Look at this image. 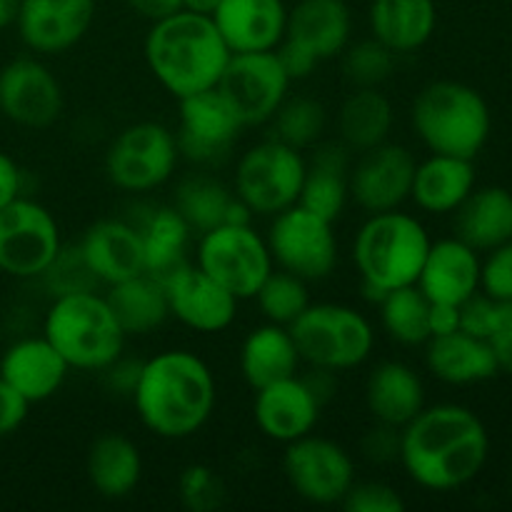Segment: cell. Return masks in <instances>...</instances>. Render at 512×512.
Returning a JSON list of instances; mask_svg holds the SVG:
<instances>
[{
    "label": "cell",
    "instance_id": "f6af8a7d",
    "mask_svg": "<svg viewBox=\"0 0 512 512\" xmlns=\"http://www.w3.org/2000/svg\"><path fill=\"white\" fill-rule=\"evenodd\" d=\"M458 308H460V330H463V333L475 335V338L488 340L498 303L478 290V293L470 295L468 300H463Z\"/></svg>",
    "mask_w": 512,
    "mask_h": 512
},
{
    "label": "cell",
    "instance_id": "7dc6e473",
    "mask_svg": "<svg viewBox=\"0 0 512 512\" xmlns=\"http://www.w3.org/2000/svg\"><path fill=\"white\" fill-rule=\"evenodd\" d=\"M488 343L498 360L500 373L512 375V303H498Z\"/></svg>",
    "mask_w": 512,
    "mask_h": 512
},
{
    "label": "cell",
    "instance_id": "e575fe53",
    "mask_svg": "<svg viewBox=\"0 0 512 512\" xmlns=\"http://www.w3.org/2000/svg\"><path fill=\"white\" fill-rule=\"evenodd\" d=\"M105 300L125 335H148L170 318L165 285L148 273L108 285Z\"/></svg>",
    "mask_w": 512,
    "mask_h": 512
},
{
    "label": "cell",
    "instance_id": "277c9868",
    "mask_svg": "<svg viewBox=\"0 0 512 512\" xmlns=\"http://www.w3.org/2000/svg\"><path fill=\"white\" fill-rule=\"evenodd\" d=\"M433 240L418 218L398 210L368 215L353 243V260L370 300L418 283Z\"/></svg>",
    "mask_w": 512,
    "mask_h": 512
},
{
    "label": "cell",
    "instance_id": "b9f144b4",
    "mask_svg": "<svg viewBox=\"0 0 512 512\" xmlns=\"http://www.w3.org/2000/svg\"><path fill=\"white\" fill-rule=\"evenodd\" d=\"M340 505L348 512H403L405 498L393 485L380 480H355Z\"/></svg>",
    "mask_w": 512,
    "mask_h": 512
},
{
    "label": "cell",
    "instance_id": "7402d4cb",
    "mask_svg": "<svg viewBox=\"0 0 512 512\" xmlns=\"http://www.w3.org/2000/svg\"><path fill=\"white\" fill-rule=\"evenodd\" d=\"M85 265L98 283L115 285L145 273L143 238L138 225L105 218L85 230L78 245Z\"/></svg>",
    "mask_w": 512,
    "mask_h": 512
},
{
    "label": "cell",
    "instance_id": "cb8c5ba5",
    "mask_svg": "<svg viewBox=\"0 0 512 512\" xmlns=\"http://www.w3.org/2000/svg\"><path fill=\"white\" fill-rule=\"evenodd\" d=\"M70 365L45 335L23 338L0 358V378L13 385L30 405L53 398L63 388Z\"/></svg>",
    "mask_w": 512,
    "mask_h": 512
},
{
    "label": "cell",
    "instance_id": "681fc988",
    "mask_svg": "<svg viewBox=\"0 0 512 512\" xmlns=\"http://www.w3.org/2000/svg\"><path fill=\"white\" fill-rule=\"evenodd\" d=\"M275 55H278L280 65H283V70H285V75L290 78V83H293V80H305L315 68H318V63H320V60L315 58L310 50H305L303 45L293 43V40H288V38H283V43L275 48Z\"/></svg>",
    "mask_w": 512,
    "mask_h": 512
},
{
    "label": "cell",
    "instance_id": "8fae6325",
    "mask_svg": "<svg viewBox=\"0 0 512 512\" xmlns=\"http://www.w3.org/2000/svg\"><path fill=\"white\" fill-rule=\"evenodd\" d=\"M265 243L273 265L285 273L298 275L305 283L325 280L338 265V238H335L333 220L298 203L273 215Z\"/></svg>",
    "mask_w": 512,
    "mask_h": 512
},
{
    "label": "cell",
    "instance_id": "9f6ffc18",
    "mask_svg": "<svg viewBox=\"0 0 512 512\" xmlns=\"http://www.w3.org/2000/svg\"><path fill=\"white\" fill-rule=\"evenodd\" d=\"M20 0H0V30L10 28L18 20Z\"/></svg>",
    "mask_w": 512,
    "mask_h": 512
},
{
    "label": "cell",
    "instance_id": "30bf717a",
    "mask_svg": "<svg viewBox=\"0 0 512 512\" xmlns=\"http://www.w3.org/2000/svg\"><path fill=\"white\" fill-rule=\"evenodd\" d=\"M180 150L175 133L145 120L115 135L105 153V175L125 193H150L173 178Z\"/></svg>",
    "mask_w": 512,
    "mask_h": 512
},
{
    "label": "cell",
    "instance_id": "74e56055",
    "mask_svg": "<svg viewBox=\"0 0 512 512\" xmlns=\"http://www.w3.org/2000/svg\"><path fill=\"white\" fill-rule=\"evenodd\" d=\"M230 200H233V193L220 180L203 173L183 178L175 190V210L198 233L223 223Z\"/></svg>",
    "mask_w": 512,
    "mask_h": 512
},
{
    "label": "cell",
    "instance_id": "6da1fadb",
    "mask_svg": "<svg viewBox=\"0 0 512 512\" xmlns=\"http://www.w3.org/2000/svg\"><path fill=\"white\" fill-rule=\"evenodd\" d=\"M483 420L463 405H430L400 428V465L415 485L448 493L468 485L488 463Z\"/></svg>",
    "mask_w": 512,
    "mask_h": 512
},
{
    "label": "cell",
    "instance_id": "44dd1931",
    "mask_svg": "<svg viewBox=\"0 0 512 512\" xmlns=\"http://www.w3.org/2000/svg\"><path fill=\"white\" fill-rule=\"evenodd\" d=\"M210 18L230 53H265L283 43L288 8L283 0H220Z\"/></svg>",
    "mask_w": 512,
    "mask_h": 512
},
{
    "label": "cell",
    "instance_id": "4fadbf2b",
    "mask_svg": "<svg viewBox=\"0 0 512 512\" xmlns=\"http://www.w3.org/2000/svg\"><path fill=\"white\" fill-rule=\"evenodd\" d=\"M218 93L235 113L243 128L273 120L288 98L290 78L285 75L275 50L265 53H233L218 80Z\"/></svg>",
    "mask_w": 512,
    "mask_h": 512
},
{
    "label": "cell",
    "instance_id": "ac0fdd59",
    "mask_svg": "<svg viewBox=\"0 0 512 512\" xmlns=\"http://www.w3.org/2000/svg\"><path fill=\"white\" fill-rule=\"evenodd\" d=\"M165 295L170 315L195 333H223L238 315L240 300L205 275L198 265L188 263L178 270L165 283Z\"/></svg>",
    "mask_w": 512,
    "mask_h": 512
},
{
    "label": "cell",
    "instance_id": "ee69618b",
    "mask_svg": "<svg viewBox=\"0 0 512 512\" xmlns=\"http://www.w3.org/2000/svg\"><path fill=\"white\" fill-rule=\"evenodd\" d=\"M220 490L218 478L210 468L205 465H190L188 470L180 478V495H183V503L190 510H210L218 505Z\"/></svg>",
    "mask_w": 512,
    "mask_h": 512
},
{
    "label": "cell",
    "instance_id": "f907efd6",
    "mask_svg": "<svg viewBox=\"0 0 512 512\" xmlns=\"http://www.w3.org/2000/svg\"><path fill=\"white\" fill-rule=\"evenodd\" d=\"M20 190H23V173L18 163L0 150V208L20 198Z\"/></svg>",
    "mask_w": 512,
    "mask_h": 512
},
{
    "label": "cell",
    "instance_id": "7a4b0ae2",
    "mask_svg": "<svg viewBox=\"0 0 512 512\" xmlns=\"http://www.w3.org/2000/svg\"><path fill=\"white\" fill-rule=\"evenodd\" d=\"M133 405L140 423L163 440H185L210 420L218 385L190 350H163L140 365Z\"/></svg>",
    "mask_w": 512,
    "mask_h": 512
},
{
    "label": "cell",
    "instance_id": "c3c4849f",
    "mask_svg": "<svg viewBox=\"0 0 512 512\" xmlns=\"http://www.w3.org/2000/svg\"><path fill=\"white\" fill-rule=\"evenodd\" d=\"M28 408V400L13 385H8L0 378V438H8V435H13L25 423Z\"/></svg>",
    "mask_w": 512,
    "mask_h": 512
},
{
    "label": "cell",
    "instance_id": "816d5d0a",
    "mask_svg": "<svg viewBox=\"0 0 512 512\" xmlns=\"http://www.w3.org/2000/svg\"><path fill=\"white\" fill-rule=\"evenodd\" d=\"M140 365L143 363H130V360H115L105 368V380L113 390L123 395H133L135 383H138V375H140Z\"/></svg>",
    "mask_w": 512,
    "mask_h": 512
},
{
    "label": "cell",
    "instance_id": "603a6c76",
    "mask_svg": "<svg viewBox=\"0 0 512 512\" xmlns=\"http://www.w3.org/2000/svg\"><path fill=\"white\" fill-rule=\"evenodd\" d=\"M415 285L430 303L460 305L480 290L478 250L465 245L460 238L430 243Z\"/></svg>",
    "mask_w": 512,
    "mask_h": 512
},
{
    "label": "cell",
    "instance_id": "f546056e",
    "mask_svg": "<svg viewBox=\"0 0 512 512\" xmlns=\"http://www.w3.org/2000/svg\"><path fill=\"white\" fill-rule=\"evenodd\" d=\"M438 25L435 0H373L370 30L395 55H408L423 48Z\"/></svg>",
    "mask_w": 512,
    "mask_h": 512
},
{
    "label": "cell",
    "instance_id": "836d02e7",
    "mask_svg": "<svg viewBox=\"0 0 512 512\" xmlns=\"http://www.w3.org/2000/svg\"><path fill=\"white\" fill-rule=\"evenodd\" d=\"M138 230L143 238L145 273L165 285L178 270L188 265L185 255H188L193 228L173 205V208L153 210Z\"/></svg>",
    "mask_w": 512,
    "mask_h": 512
},
{
    "label": "cell",
    "instance_id": "d6986e66",
    "mask_svg": "<svg viewBox=\"0 0 512 512\" xmlns=\"http://www.w3.org/2000/svg\"><path fill=\"white\" fill-rule=\"evenodd\" d=\"M95 18V0H20L18 33L33 53L58 55L85 38Z\"/></svg>",
    "mask_w": 512,
    "mask_h": 512
},
{
    "label": "cell",
    "instance_id": "7c38bea8",
    "mask_svg": "<svg viewBox=\"0 0 512 512\" xmlns=\"http://www.w3.org/2000/svg\"><path fill=\"white\" fill-rule=\"evenodd\" d=\"M60 248V228L45 205L20 195L0 208V273L20 280L40 278Z\"/></svg>",
    "mask_w": 512,
    "mask_h": 512
},
{
    "label": "cell",
    "instance_id": "f1b7e54d",
    "mask_svg": "<svg viewBox=\"0 0 512 512\" xmlns=\"http://www.w3.org/2000/svg\"><path fill=\"white\" fill-rule=\"evenodd\" d=\"M455 238L478 253L512 240V193L500 185L478 188L455 210Z\"/></svg>",
    "mask_w": 512,
    "mask_h": 512
},
{
    "label": "cell",
    "instance_id": "d590c367",
    "mask_svg": "<svg viewBox=\"0 0 512 512\" xmlns=\"http://www.w3.org/2000/svg\"><path fill=\"white\" fill-rule=\"evenodd\" d=\"M393 118V105L378 88H355L340 105V140L350 153H365L388 140Z\"/></svg>",
    "mask_w": 512,
    "mask_h": 512
},
{
    "label": "cell",
    "instance_id": "bcb514c9",
    "mask_svg": "<svg viewBox=\"0 0 512 512\" xmlns=\"http://www.w3.org/2000/svg\"><path fill=\"white\" fill-rule=\"evenodd\" d=\"M360 450L370 463H393L400 455V428L378 423L360 440Z\"/></svg>",
    "mask_w": 512,
    "mask_h": 512
},
{
    "label": "cell",
    "instance_id": "484cf974",
    "mask_svg": "<svg viewBox=\"0 0 512 512\" xmlns=\"http://www.w3.org/2000/svg\"><path fill=\"white\" fill-rule=\"evenodd\" d=\"M365 405L375 423L403 428L425 408L423 380L403 360H383L370 370Z\"/></svg>",
    "mask_w": 512,
    "mask_h": 512
},
{
    "label": "cell",
    "instance_id": "9c48e42d",
    "mask_svg": "<svg viewBox=\"0 0 512 512\" xmlns=\"http://www.w3.org/2000/svg\"><path fill=\"white\" fill-rule=\"evenodd\" d=\"M305 178L303 150L268 138L245 150L235 168V195L253 215H278L298 203Z\"/></svg>",
    "mask_w": 512,
    "mask_h": 512
},
{
    "label": "cell",
    "instance_id": "ffe728a7",
    "mask_svg": "<svg viewBox=\"0 0 512 512\" xmlns=\"http://www.w3.org/2000/svg\"><path fill=\"white\" fill-rule=\"evenodd\" d=\"M323 405L315 400L300 375L270 383L255 390L253 418L260 433L275 443H293L313 433Z\"/></svg>",
    "mask_w": 512,
    "mask_h": 512
},
{
    "label": "cell",
    "instance_id": "52a82bcc",
    "mask_svg": "<svg viewBox=\"0 0 512 512\" xmlns=\"http://www.w3.org/2000/svg\"><path fill=\"white\" fill-rule=\"evenodd\" d=\"M288 330L300 360L333 373L360 368L375 348L373 325L350 305L310 303Z\"/></svg>",
    "mask_w": 512,
    "mask_h": 512
},
{
    "label": "cell",
    "instance_id": "f35d334b",
    "mask_svg": "<svg viewBox=\"0 0 512 512\" xmlns=\"http://www.w3.org/2000/svg\"><path fill=\"white\" fill-rule=\"evenodd\" d=\"M273 138L283 140L295 150L313 148L325 130V108L315 98H285L273 115Z\"/></svg>",
    "mask_w": 512,
    "mask_h": 512
},
{
    "label": "cell",
    "instance_id": "1f68e13d",
    "mask_svg": "<svg viewBox=\"0 0 512 512\" xmlns=\"http://www.w3.org/2000/svg\"><path fill=\"white\" fill-rule=\"evenodd\" d=\"M350 165H353L350 150L343 143L320 145L313 158L305 160V178L298 205L335 223L350 200Z\"/></svg>",
    "mask_w": 512,
    "mask_h": 512
},
{
    "label": "cell",
    "instance_id": "f5cc1de1",
    "mask_svg": "<svg viewBox=\"0 0 512 512\" xmlns=\"http://www.w3.org/2000/svg\"><path fill=\"white\" fill-rule=\"evenodd\" d=\"M430 338L460 330V308L450 303H430Z\"/></svg>",
    "mask_w": 512,
    "mask_h": 512
},
{
    "label": "cell",
    "instance_id": "db71d44e",
    "mask_svg": "<svg viewBox=\"0 0 512 512\" xmlns=\"http://www.w3.org/2000/svg\"><path fill=\"white\" fill-rule=\"evenodd\" d=\"M303 380L323 408L335 398V395H338V378H335L333 370L313 368L310 370V375H305Z\"/></svg>",
    "mask_w": 512,
    "mask_h": 512
},
{
    "label": "cell",
    "instance_id": "e0dca14e",
    "mask_svg": "<svg viewBox=\"0 0 512 512\" xmlns=\"http://www.w3.org/2000/svg\"><path fill=\"white\" fill-rule=\"evenodd\" d=\"M0 113L23 128H48L63 113V88L45 63L15 58L0 68Z\"/></svg>",
    "mask_w": 512,
    "mask_h": 512
},
{
    "label": "cell",
    "instance_id": "9a60e30c",
    "mask_svg": "<svg viewBox=\"0 0 512 512\" xmlns=\"http://www.w3.org/2000/svg\"><path fill=\"white\" fill-rule=\"evenodd\" d=\"M415 158L405 145L380 143L350 165V200L368 215L398 210L410 198Z\"/></svg>",
    "mask_w": 512,
    "mask_h": 512
},
{
    "label": "cell",
    "instance_id": "83f0119b",
    "mask_svg": "<svg viewBox=\"0 0 512 512\" xmlns=\"http://www.w3.org/2000/svg\"><path fill=\"white\" fill-rule=\"evenodd\" d=\"M475 190L473 160L433 153L415 165L410 198L420 210L433 215L455 213Z\"/></svg>",
    "mask_w": 512,
    "mask_h": 512
},
{
    "label": "cell",
    "instance_id": "d6a6232c",
    "mask_svg": "<svg viewBox=\"0 0 512 512\" xmlns=\"http://www.w3.org/2000/svg\"><path fill=\"white\" fill-rule=\"evenodd\" d=\"M300 353L285 325L265 323L250 330L240 345V373L253 390L298 375Z\"/></svg>",
    "mask_w": 512,
    "mask_h": 512
},
{
    "label": "cell",
    "instance_id": "8992f818",
    "mask_svg": "<svg viewBox=\"0 0 512 512\" xmlns=\"http://www.w3.org/2000/svg\"><path fill=\"white\" fill-rule=\"evenodd\" d=\"M43 335L75 370H105L123 355L128 338L105 295L95 290L55 295L45 313Z\"/></svg>",
    "mask_w": 512,
    "mask_h": 512
},
{
    "label": "cell",
    "instance_id": "7bdbcfd3",
    "mask_svg": "<svg viewBox=\"0 0 512 512\" xmlns=\"http://www.w3.org/2000/svg\"><path fill=\"white\" fill-rule=\"evenodd\" d=\"M480 290L495 303H512V240L490 250L480 263Z\"/></svg>",
    "mask_w": 512,
    "mask_h": 512
},
{
    "label": "cell",
    "instance_id": "5bb4252c",
    "mask_svg": "<svg viewBox=\"0 0 512 512\" xmlns=\"http://www.w3.org/2000/svg\"><path fill=\"white\" fill-rule=\"evenodd\" d=\"M283 473L305 503L340 505L355 483V460L343 445L310 433L285 445Z\"/></svg>",
    "mask_w": 512,
    "mask_h": 512
},
{
    "label": "cell",
    "instance_id": "4dcf8cb0",
    "mask_svg": "<svg viewBox=\"0 0 512 512\" xmlns=\"http://www.w3.org/2000/svg\"><path fill=\"white\" fill-rule=\"evenodd\" d=\"M85 473L100 498L123 500L140 485L143 455L128 435L103 433L90 445Z\"/></svg>",
    "mask_w": 512,
    "mask_h": 512
},
{
    "label": "cell",
    "instance_id": "d4e9b609",
    "mask_svg": "<svg viewBox=\"0 0 512 512\" xmlns=\"http://www.w3.org/2000/svg\"><path fill=\"white\" fill-rule=\"evenodd\" d=\"M353 33V15L345 0H298L288 10L285 38L303 45L318 60L343 53Z\"/></svg>",
    "mask_w": 512,
    "mask_h": 512
},
{
    "label": "cell",
    "instance_id": "ab89813d",
    "mask_svg": "<svg viewBox=\"0 0 512 512\" xmlns=\"http://www.w3.org/2000/svg\"><path fill=\"white\" fill-rule=\"evenodd\" d=\"M255 300H258L260 313L265 315L268 323L288 328L310 305L308 283L298 275L285 273V270H270V275L255 293Z\"/></svg>",
    "mask_w": 512,
    "mask_h": 512
},
{
    "label": "cell",
    "instance_id": "ba28073f",
    "mask_svg": "<svg viewBox=\"0 0 512 512\" xmlns=\"http://www.w3.org/2000/svg\"><path fill=\"white\" fill-rule=\"evenodd\" d=\"M195 265L238 300L255 298L273 270L268 243L253 225L220 223L200 233Z\"/></svg>",
    "mask_w": 512,
    "mask_h": 512
},
{
    "label": "cell",
    "instance_id": "8d00e7d4",
    "mask_svg": "<svg viewBox=\"0 0 512 512\" xmlns=\"http://www.w3.org/2000/svg\"><path fill=\"white\" fill-rule=\"evenodd\" d=\"M380 325L400 345H425L430 340V300L420 293L418 285L388 290L378 300Z\"/></svg>",
    "mask_w": 512,
    "mask_h": 512
},
{
    "label": "cell",
    "instance_id": "11a10c76",
    "mask_svg": "<svg viewBox=\"0 0 512 512\" xmlns=\"http://www.w3.org/2000/svg\"><path fill=\"white\" fill-rule=\"evenodd\" d=\"M135 13H140L148 20H160L170 13H178L180 0H125Z\"/></svg>",
    "mask_w": 512,
    "mask_h": 512
},
{
    "label": "cell",
    "instance_id": "60d3db41",
    "mask_svg": "<svg viewBox=\"0 0 512 512\" xmlns=\"http://www.w3.org/2000/svg\"><path fill=\"white\" fill-rule=\"evenodd\" d=\"M343 73L355 88H380L393 75L398 55L385 48L380 40L368 38L348 43L343 50Z\"/></svg>",
    "mask_w": 512,
    "mask_h": 512
},
{
    "label": "cell",
    "instance_id": "6f0895ef",
    "mask_svg": "<svg viewBox=\"0 0 512 512\" xmlns=\"http://www.w3.org/2000/svg\"><path fill=\"white\" fill-rule=\"evenodd\" d=\"M218 3L220 0H180V8L193 10V13L213 15V10L218 8Z\"/></svg>",
    "mask_w": 512,
    "mask_h": 512
},
{
    "label": "cell",
    "instance_id": "5b68a950",
    "mask_svg": "<svg viewBox=\"0 0 512 512\" xmlns=\"http://www.w3.org/2000/svg\"><path fill=\"white\" fill-rule=\"evenodd\" d=\"M413 128L420 143L438 155L473 160L490 138V108L483 95L458 80H435L415 98Z\"/></svg>",
    "mask_w": 512,
    "mask_h": 512
},
{
    "label": "cell",
    "instance_id": "4316f807",
    "mask_svg": "<svg viewBox=\"0 0 512 512\" xmlns=\"http://www.w3.org/2000/svg\"><path fill=\"white\" fill-rule=\"evenodd\" d=\"M425 365L448 385H478L500 373L493 348L485 338L455 330L425 343Z\"/></svg>",
    "mask_w": 512,
    "mask_h": 512
},
{
    "label": "cell",
    "instance_id": "2e32d148",
    "mask_svg": "<svg viewBox=\"0 0 512 512\" xmlns=\"http://www.w3.org/2000/svg\"><path fill=\"white\" fill-rule=\"evenodd\" d=\"M178 103L180 115L175 140H178L180 155L198 165L220 163L243 130L230 105L225 103L218 88L188 95Z\"/></svg>",
    "mask_w": 512,
    "mask_h": 512
},
{
    "label": "cell",
    "instance_id": "3957f363",
    "mask_svg": "<svg viewBox=\"0 0 512 512\" xmlns=\"http://www.w3.org/2000/svg\"><path fill=\"white\" fill-rule=\"evenodd\" d=\"M143 53L153 78L178 100L215 88L233 55L213 18L193 10L153 20Z\"/></svg>",
    "mask_w": 512,
    "mask_h": 512
}]
</instances>
